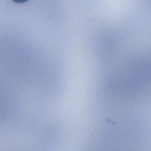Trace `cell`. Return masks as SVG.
I'll return each mask as SVG.
<instances>
[{"instance_id":"1","label":"cell","mask_w":151,"mask_h":151,"mask_svg":"<svg viewBox=\"0 0 151 151\" xmlns=\"http://www.w3.org/2000/svg\"><path fill=\"white\" fill-rule=\"evenodd\" d=\"M14 2L17 3L18 4H22L28 1V0H12Z\"/></svg>"}]
</instances>
